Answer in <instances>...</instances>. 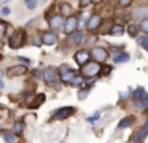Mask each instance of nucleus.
<instances>
[{"label": "nucleus", "mask_w": 148, "mask_h": 143, "mask_svg": "<svg viewBox=\"0 0 148 143\" xmlns=\"http://www.w3.org/2000/svg\"><path fill=\"white\" fill-rule=\"evenodd\" d=\"M81 73L88 78H94L97 73H100V64L99 62H86L81 68Z\"/></svg>", "instance_id": "f257e3e1"}, {"label": "nucleus", "mask_w": 148, "mask_h": 143, "mask_svg": "<svg viewBox=\"0 0 148 143\" xmlns=\"http://www.w3.org/2000/svg\"><path fill=\"white\" fill-rule=\"evenodd\" d=\"M134 100L137 103V107H140L142 110L148 108V94L143 88H138L137 91L134 92Z\"/></svg>", "instance_id": "f03ea898"}, {"label": "nucleus", "mask_w": 148, "mask_h": 143, "mask_svg": "<svg viewBox=\"0 0 148 143\" xmlns=\"http://www.w3.org/2000/svg\"><path fill=\"white\" fill-rule=\"evenodd\" d=\"M43 79H45L46 84H53L56 89H59V81H58V73L54 72L53 68H46L45 73H43Z\"/></svg>", "instance_id": "7ed1b4c3"}, {"label": "nucleus", "mask_w": 148, "mask_h": 143, "mask_svg": "<svg viewBox=\"0 0 148 143\" xmlns=\"http://www.w3.org/2000/svg\"><path fill=\"white\" fill-rule=\"evenodd\" d=\"M59 76H61L62 83H70L72 79L75 78V72H73V68H70L69 65H61V68H59Z\"/></svg>", "instance_id": "20e7f679"}, {"label": "nucleus", "mask_w": 148, "mask_h": 143, "mask_svg": "<svg viewBox=\"0 0 148 143\" xmlns=\"http://www.w3.org/2000/svg\"><path fill=\"white\" fill-rule=\"evenodd\" d=\"M23 43H24V30H16L10 38V48L18 49V48L23 46Z\"/></svg>", "instance_id": "39448f33"}, {"label": "nucleus", "mask_w": 148, "mask_h": 143, "mask_svg": "<svg viewBox=\"0 0 148 143\" xmlns=\"http://www.w3.org/2000/svg\"><path fill=\"white\" fill-rule=\"evenodd\" d=\"M91 54H92L94 60L96 62H103V60H107V57H108V53H107L105 48H100V46H96L92 48V51H91Z\"/></svg>", "instance_id": "423d86ee"}, {"label": "nucleus", "mask_w": 148, "mask_h": 143, "mask_svg": "<svg viewBox=\"0 0 148 143\" xmlns=\"http://www.w3.org/2000/svg\"><path fill=\"white\" fill-rule=\"evenodd\" d=\"M48 25L51 30H61L62 27H64V18H62L61 14H54L49 18L48 21Z\"/></svg>", "instance_id": "0eeeda50"}, {"label": "nucleus", "mask_w": 148, "mask_h": 143, "mask_svg": "<svg viewBox=\"0 0 148 143\" xmlns=\"http://www.w3.org/2000/svg\"><path fill=\"white\" fill-rule=\"evenodd\" d=\"M72 113H73V108L72 107H62V108H59V110H56L51 118L53 119H65V118H69Z\"/></svg>", "instance_id": "6e6552de"}, {"label": "nucleus", "mask_w": 148, "mask_h": 143, "mask_svg": "<svg viewBox=\"0 0 148 143\" xmlns=\"http://www.w3.org/2000/svg\"><path fill=\"white\" fill-rule=\"evenodd\" d=\"M77 27H78V21H77V18L75 16H69L67 18V21H64V32L65 34H72L73 30H77Z\"/></svg>", "instance_id": "1a4fd4ad"}, {"label": "nucleus", "mask_w": 148, "mask_h": 143, "mask_svg": "<svg viewBox=\"0 0 148 143\" xmlns=\"http://www.w3.org/2000/svg\"><path fill=\"white\" fill-rule=\"evenodd\" d=\"M8 76H21L27 73V65H13L8 68Z\"/></svg>", "instance_id": "9d476101"}, {"label": "nucleus", "mask_w": 148, "mask_h": 143, "mask_svg": "<svg viewBox=\"0 0 148 143\" xmlns=\"http://www.w3.org/2000/svg\"><path fill=\"white\" fill-rule=\"evenodd\" d=\"M100 22H102V18H100L99 14H92L89 19H88L86 29H88V30H96V29L100 25Z\"/></svg>", "instance_id": "9b49d317"}, {"label": "nucleus", "mask_w": 148, "mask_h": 143, "mask_svg": "<svg viewBox=\"0 0 148 143\" xmlns=\"http://www.w3.org/2000/svg\"><path fill=\"white\" fill-rule=\"evenodd\" d=\"M42 43H45V44H56L58 43V35L56 34H53V32H43L42 34Z\"/></svg>", "instance_id": "f8f14e48"}, {"label": "nucleus", "mask_w": 148, "mask_h": 143, "mask_svg": "<svg viewBox=\"0 0 148 143\" xmlns=\"http://www.w3.org/2000/svg\"><path fill=\"white\" fill-rule=\"evenodd\" d=\"M75 60H77L78 65L83 67L86 62H89V53H88V51H78V53L75 54Z\"/></svg>", "instance_id": "ddd939ff"}, {"label": "nucleus", "mask_w": 148, "mask_h": 143, "mask_svg": "<svg viewBox=\"0 0 148 143\" xmlns=\"http://www.w3.org/2000/svg\"><path fill=\"white\" fill-rule=\"evenodd\" d=\"M69 35H70V43L72 44H78V43L83 41V34H81L80 30H73L72 34H69Z\"/></svg>", "instance_id": "4468645a"}, {"label": "nucleus", "mask_w": 148, "mask_h": 143, "mask_svg": "<svg viewBox=\"0 0 148 143\" xmlns=\"http://www.w3.org/2000/svg\"><path fill=\"white\" fill-rule=\"evenodd\" d=\"M113 60H115L116 64L127 62V60H129V54H127V53H124V51H121V53L115 54V57H113Z\"/></svg>", "instance_id": "2eb2a0df"}, {"label": "nucleus", "mask_w": 148, "mask_h": 143, "mask_svg": "<svg viewBox=\"0 0 148 143\" xmlns=\"http://www.w3.org/2000/svg\"><path fill=\"white\" fill-rule=\"evenodd\" d=\"M43 102H45V94H38V95L35 97V100L29 103V108H32V110H34V108H38L40 105L43 103Z\"/></svg>", "instance_id": "dca6fc26"}, {"label": "nucleus", "mask_w": 148, "mask_h": 143, "mask_svg": "<svg viewBox=\"0 0 148 143\" xmlns=\"http://www.w3.org/2000/svg\"><path fill=\"white\" fill-rule=\"evenodd\" d=\"M2 137H3V140L7 143H14V132L13 130H3Z\"/></svg>", "instance_id": "f3484780"}, {"label": "nucleus", "mask_w": 148, "mask_h": 143, "mask_svg": "<svg viewBox=\"0 0 148 143\" xmlns=\"http://www.w3.org/2000/svg\"><path fill=\"white\" fill-rule=\"evenodd\" d=\"M123 32H124V27H123L121 24H113L112 25V29H110V34L112 35H123Z\"/></svg>", "instance_id": "a211bd4d"}, {"label": "nucleus", "mask_w": 148, "mask_h": 143, "mask_svg": "<svg viewBox=\"0 0 148 143\" xmlns=\"http://www.w3.org/2000/svg\"><path fill=\"white\" fill-rule=\"evenodd\" d=\"M132 122H134V118H132V116H129V118H124V119H121V121H119L118 127H119V129H126V127L132 126Z\"/></svg>", "instance_id": "6ab92c4d"}, {"label": "nucleus", "mask_w": 148, "mask_h": 143, "mask_svg": "<svg viewBox=\"0 0 148 143\" xmlns=\"http://www.w3.org/2000/svg\"><path fill=\"white\" fill-rule=\"evenodd\" d=\"M61 13L64 16H67V18H69V16H72V6L67 5V3H62V5H61Z\"/></svg>", "instance_id": "aec40b11"}, {"label": "nucleus", "mask_w": 148, "mask_h": 143, "mask_svg": "<svg viewBox=\"0 0 148 143\" xmlns=\"http://www.w3.org/2000/svg\"><path fill=\"white\" fill-rule=\"evenodd\" d=\"M23 129H24V124L21 122V121H18V122L14 124V127H13L14 135H21V133H23Z\"/></svg>", "instance_id": "412c9836"}, {"label": "nucleus", "mask_w": 148, "mask_h": 143, "mask_svg": "<svg viewBox=\"0 0 148 143\" xmlns=\"http://www.w3.org/2000/svg\"><path fill=\"white\" fill-rule=\"evenodd\" d=\"M70 83L75 86V88H78V89H80V88H83V86H84V81H83V78H80V76H77V78H73Z\"/></svg>", "instance_id": "4be33fe9"}, {"label": "nucleus", "mask_w": 148, "mask_h": 143, "mask_svg": "<svg viewBox=\"0 0 148 143\" xmlns=\"http://www.w3.org/2000/svg\"><path fill=\"white\" fill-rule=\"evenodd\" d=\"M138 29H140L142 32H145V34H148V18L142 19L140 24H138Z\"/></svg>", "instance_id": "5701e85b"}, {"label": "nucleus", "mask_w": 148, "mask_h": 143, "mask_svg": "<svg viewBox=\"0 0 148 143\" xmlns=\"http://www.w3.org/2000/svg\"><path fill=\"white\" fill-rule=\"evenodd\" d=\"M137 30H138V27L135 24H129L127 25V34L131 35V37H135V35H137Z\"/></svg>", "instance_id": "b1692460"}, {"label": "nucleus", "mask_w": 148, "mask_h": 143, "mask_svg": "<svg viewBox=\"0 0 148 143\" xmlns=\"http://www.w3.org/2000/svg\"><path fill=\"white\" fill-rule=\"evenodd\" d=\"M89 91H91V86H88V88H84V89H81V88H80V92H78V97H80V99H84L88 94H89Z\"/></svg>", "instance_id": "393cba45"}, {"label": "nucleus", "mask_w": 148, "mask_h": 143, "mask_svg": "<svg viewBox=\"0 0 148 143\" xmlns=\"http://www.w3.org/2000/svg\"><path fill=\"white\" fill-rule=\"evenodd\" d=\"M138 43H140L145 49H148V35H147V37H142L140 40H138Z\"/></svg>", "instance_id": "a878e982"}, {"label": "nucleus", "mask_w": 148, "mask_h": 143, "mask_svg": "<svg viewBox=\"0 0 148 143\" xmlns=\"http://www.w3.org/2000/svg\"><path fill=\"white\" fill-rule=\"evenodd\" d=\"M5 30H7V24H5V22H0V40L3 38Z\"/></svg>", "instance_id": "bb28decb"}, {"label": "nucleus", "mask_w": 148, "mask_h": 143, "mask_svg": "<svg viewBox=\"0 0 148 143\" xmlns=\"http://www.w3.org/2000/svg\"><path fill=\"white\" fill-rule=\"evenodd\" d=\"M147 133H148V122L145 124V126H143V129H142L140 132H138V135H140L142 138H143V135H147Z\"/></svg>", "instance_id": "cd10ccee"}, {"label": "nucleus", "mask_w": 148, "mask_h": 143, "mask_svg": "<svg viewBox=\"0 0 148 143\" xmlns=\"http://www.w3.org/2000/svg\"><path fill=\"white\" fill-rule=\"evenodd\" d=\"M110 72H112V67H110V65H105V67H102V73H103V75H108Z\"/></svg>", "instance_id": "c85d7f7f"}, {"label": "nucleus", "mask_w": 148, "mask_h": 143, "mask_svg": "<svg viewBox=\"0 0 148 143\" xmlns=\"http://www.w3.org/2000/svg\"><path fill=\"white\" fill-rule=\"evenodd\" d=\"M18 60H21V62H23V65H24V64H26V65H29V64H30V60L27 59V57H18Z\"/></svg>", "instance_id": "c756f323"}, {"label": "nucleus", "mask_w": 148, "mask_h": 143, "mask_svg": "<svg viewBox=\"0 0 148 143\" xmlns=\"http://www.w3.org/2000/svg\"><path fill=\"white\" fill-rule=\"evenodd\" d=\"M131 2H132V0H119V5H121V6H127V5H131Z\"/></svg>", "instance_id": "7c9ffc66"}, {"label": "nucleus", "mask_w": 148, "mask_h": 143, "mask_svg": "<svg viewBox=\"0 0 148 143\" xmlns=\"http://www.w3.org/2000/svg\"><path fill=\"white\" fill-rule=\"evenodd\" d=\"M2 14L8 16V14H10V8H8V6H3V8H2Z\"/></svg>", "instance_id": "2f4dec72"}, {"label": "nucleus", "mask_w": 148, "mask_h": 143, "mask_svg": "<svg viewBox=\"0 0 148 143\" xmlns=\"http://www.w3.org/2000/svg\"><path fill=\"white\" fill-rule=\"evenodd\" d=\"M100 116V113H99V111H97V113L96 114H94V116H91V118H88V121H89V122H92V121H96L97 119V118H99Z\"/></svg>", "instance_id": "473e14b6"}, {"label": "nucleus", "mask_w": 148, "mask_h": 143, "mask_svg": "<svg viewBox=\"0 0 148 143\" xmlns=\"http://www.w3.org/2000/svg\"><path fill=\"white\" fill-rule=\"evenodd\" d=\"M3 78H2V72H0V89H3Z\"/></svg>", "instance_id": "72a5a7b5"}, {"label": "nucleus", "mask_w": 148, "mask_h": 143, "mask_svg": "<svg viewBox=\"0 0 148 143\" xmlns=\"http://www.w3.org/2000/svg\"><path fill=\"white\" fill-rule=\"evenodd\" d=\"M35 6H37V3H30V5H27V8H29V10H34Z\"/></svg>", "instance_id": "f704fd0d"}, {"label": "nucleus", "mask_w": 148, "mask_h": 143, "mask_svg": "<svg viewBox=\"0 0 148 143\" xmlns=\"http://www.w3.org/2000/svg\"><path fill=\"white\" fill-rule=\"evenodd\" d=\"M26 2V5H30V3H35V0H24Z\"/></svg>", "instance_id": "c9c22d12"}, {"label": "nucleus", "mask_w": 148, "mask_h": 143, "mask_svg": "<svg viewBox=\"0 0 148 143\" xmlns=\"http://www.w3.org/2000/svg\"><path fill=\"white\" fill-rule=\"evenodd\" d=\"M89 2H91V3H94V5H97V3H100L102 0H89Z\"/></svg>", "instance_id": "e433bc0d"}, {"label": "nucleus", "mask_w": 148, "mask_h": 143, "mask_svg": "<svg viewBox=\"0 0 148 143\" xmlns=\"http://www.w3.org/2000/svg\"><path fill=\"white\" fill-rule=\"evenodd\" d=\"M7 2H8V0H7Z\"/></svg>", "instance_id": "4c0bfd02"}]
</instances>
